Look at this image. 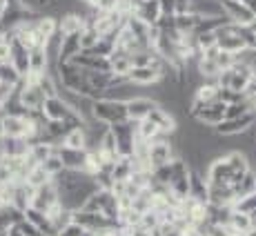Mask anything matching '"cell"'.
<instances>
[{
    "label": "cell",
    "mask_w": 256,
    "mask_h": 236,
    "mask_svg": "<svg viewBox=\"0 0 256 236\" xmlns=\"http://www.w3.org/2000/svg\"><path fill=\"white\" fill-rule=\"evenodd\" d=\"M34 27L38 29V34H40L45 40L58 36V18L56 16H40L36 22H34Z\"/></svg>",
    "instance_id": "4316f807"
},
{
    "label": "cell",
    "mask_w": 256,
    "mask_h": 236,
    "mask_svg": "<svg viewBox=\"0 0 256 236\" xmlns=\"http://www.w3.org/2000/svg\"><path fill=\"white\" fill-rule=\"evenodd\" d=\"M4 236H22V234L18 232V228H12L9 232H4Z\"/></svg>",
    "instance_id": "f35d334b"
},
{
    "label": "cell",
    "mask_w": 256,
    "mask_h": 236,
    "mask_svg": "<svg viewBox=\"0 0 256 236\" xmlns=\"http://www.w3.org/2000/svg\"><path fill=\"white\" fill-rule=\"evenodd\" d=\"M163 16H176V0H158Z\"/></svg>",
    "instance_id": "74e56055"
},
{
    "label": "cell",
    "mask_w": 256,
    "mask_h": 236,
    "mask_svg": "<svg viewBox=\"0 0 256 236\" xmlns=\"http://www.w3.org/2000/svg\"><path fill=\"white\" fill-rule=\"evenodd\" d=\"M16 92H18V96H20V102L27 112H40L47 100L45 90L40 87L38 80H27V78H22L20 85L16 87Z\"/></svg>",
    "instance_id": "7a4b0ae2"
},
{
    "label": "cell",
    "mask_w": 256,
    "mask_h": 236,
    "mask_svg": "<svg viewBox=\"0 0 256 236\" xmlns=\"http://www.w3.org/2000/svg\"><path fill=\"white\" fill-rule=\"evenodd\" d=\"M134 16L142 20L150 27H156L158 20L163 18V12H160V2L158 0H145V2H138L134 9Z\"/></svg>",
    "instance_id": "4fadbf2b"
},
{
    "label": "cell",
    "mask_w": 256,
    "mask_h": 236,
    "mask_svg": "<svg viewBox=\"0 0 256 236\" xmlns=\"http://www.w3.org/2000/svg\"><path fill=\"white\" fill-rule=\"evenodd\" d=\"M190 14H196L198 18H225L220 0H192Z\"/></svg>",
    "instance_id": "5bb4252c"
},
{
    "label": "cell",
    "mask_w": 256,
    "mask_h": 236,
    "mask_svg": "<svg viewBox=\"0 0 256 236\" xmlns=\"http://www.w3.org/2000/svg\"><path fill=\"white\" fill-rule=\"evenodd\" d=\"M54 154H56V147L47 145V142H34V145H29L27 158L32 160L34 165H42L47 158H52Z\"/></svg>",
    "instance_id": "cb8c5ba5"
},
{
    "label": "cell",
    "mask_w": 256,
    "mask_h": 236,
    "mask_svg": "<svg viewBox=\"0 0 256 236\" xmlns=\"http://www.w3.org/2000/svg\"><path fill=\"white\" fill-rule=\"evenodd\" d=\"M150 120L154 122L156 127H158L163 136H174L176 130H178V120H176V118L172 116L170 112L165 110V107H160V105L150 114Z\"/></svg>",
    "instance_id": "2e32d148"
},
{
    "label": "cell",
    "mask_w": 256,
    "mask_h": 236,
    "mask_svg": "<svg viewBox=\"0 0 256 236\" xmlns=\"http://www.w3.org/2000/svg\"><path fill=\"white\" fill-rule=\"evenodd\" d=\"M16 228H18V232H20L22 236H45V234L40 232V230L36 228V225L32 223V220H27V218H22L20 223L16 225Z\"/></svg>",
    "instance_id": "e575fe53"
},
{
    "label": "cell",
    "mask_w": 256,
    "mask_h": 236,
    "mask_svg": "<svg viewBox=\"0 0 256 236\" xmlns=\"http://www.w3.org/2000/svg\"><path fill=\"white\" fill-rule=\"evenodd\" d=\"M228 230L232 232L234 236H248L250 232L254 230V218L250 214H243V212H232L230 216V223H228Z\"/></svg>",
    "instance_id": "ffe728a7"
},
{
    "label": "cell",
    "mask_w": 256,
    "mask_h": 236,
    "mask_svg": "<svg viewBox=\"0 0 256 236\" xmlns=\"http://www.w3.org/2000/svg\"><path fill=\"white\" fill-rule=\"evenodd\" d=\"M196 24H198V16L196 14H178L176 16V32L180 36H192L196 32Z\"/></svg>",
    "instance_id": "83f0119b"
},
{
    "label": "cell",
    "mask_w": 256,
    "mask_h": 236,
    "mask_svg": "<svg viewBox=\"0 0 256 236\" xmlns=\"http://www.w3.org/2000/svg\"><path fill=\"white\" fill-rule=\"evenodd\" d=\"M24 218L32 220V223L36 225V228L40 230L45 236H56V230H54V225H52V218H49L45 212H38V210H34V208H27L24 210Z\"/></svg>",
    "instance_id": "603a6c76"
},
{
    "label": "cell",
    "mask_w": 256,
    "mask_h": 236,
    "mask_svg": "<svg viewBox=\"0 0 256 236\" xmlns=\"http://www.w3.org/2000/svg\"><path fill=\"white\" fill-rule=\"evenodd\" d=\"M190 196L196 200H200V203L208 205L210 203V183L208 178H205L203 174H198V172L192 170L190 174Z\"/></svg>",
    "instance_id": "d6986e66"
},
{
    "label": "cell",
    "mask_w": 256,
    "mask_h": 236,
    "mask_svg": "<svg viewBox=\"0 0 256 236\" xmlns=\"http://www.w3.org/2000/svg\"><path fill=\"white\" fill-rule=\"evenodd\" d=\"M2 138H22L27 136V116H2Z\"/></svg>",
    "instance_id": "9a60e30c"
},
{
    "label": "cell",
    "mask_w": 256,
    "mask_h": 236,
    "mask_svg": "<svg viewBox=\"0 0 256 236\" xmlns=\"http://www.w3.org/2000/svg\"><path fill=\"white\" fill-rule=\"evenodd\" d=\"M100 38L102 36L92 27V24H85V29L80 32V49H82V52H92V49L98 45V40H100Z\"/></svg>",
    "instance_id": "f546056e"
},
{
    "label": "cell",
    "mask_w": 256,
    "mask_h": 236,
    "mask_svg": "<svg viewBox=\"0 0 256 236\" xmlns=\"http://www.w3.org/2000/svg\"><path fill=\"white\" fill-rule=\"evenodd\" d=\"M218 100H223L225 105H234V102H243V100H248V98L243 94H238V92H234V90H220Z\"/></svg>",
    "instance_id": "836d02e7"
},
{
    "label": "cell",
    "mask_w": 256,
    "mask_h": 236,
    "mask_svg": "<svg viewBox=\"0 0 256 236\" xmlns=\"http://www.w3.org/2000/svg\"><path fill=\"white\" fill-rule=\"evenodd\" d=\"M12 65L22 78H29V49L18 38L12 40Z\"/></svg>",
    "instance_id": "e0dca14e"
},
{
    "label": "cell",
    "mask_w": 256,
    "mask_h": 236,
    "mask_svg": "<svg viewBox=\"0 0 256 236\" xmlns=\"http://www.w3.org/2000/svg\"><path fill=\"white\" fill-rule=\"evenodd\" d=\"M127 80L142 90V87L158 85V82L163 80V74L156 70V67H134V70L130 72V76H127Z\"/></svg>",
    "instance_id": "8fae6325"
},
{
    "label": "cell",
    "mask_w": 256,
    "mask_h": 236,
    "mask_svg": "<svg viewBox=\"0 0 256 236\" xmlns=\"http://www.w3.org/2000/svg\"><path fill=\"white\" fill-rule=\"evenodd\" d=\"M56 205H60V194H58V188L54 183H49V185H45V188L34 192V200H32L34 210L49 214Z\"/></svg>",
    "instance_id": "30bf717a"
},
{
    "label": "cell",
    "mask_w": 256,
    "mask_h": 236,
    "mask_svg": "<svg viewBox=\"0 0 256 236\" xmlns=\"http://www.w3.org/2000/svg\"><path fill=\"white\" fill-rule=\"evenodd\" d=\"M174 158H178V154H176V145L172 142V136H163V138L154 140L150 145V165H152V172H154L156 167L170 165Z\"/></svg>",
    "instance_id": "277c9868"
},
{
    "label": "cell",
    "mask_w": 256,
    "mask_h": 236,
    "mask_svg": "<svg viewBox=\"0 0 256 236\" xmlns=\"http://www.w3.org/2000/svg\"><path fill=\"white\" fill-rule=\"evenodd\" d=\"M40 112H42V116L47 118V122L49 120H76V118H80L70 105H67L65 98H60V96L47 98ZM80 120H82V118H80Z\"/></svg>",
    "instance_id": "52a82bcc"
},
{
    "label": "cell",
    "mask_w": 256,
    "mask_h": 236,
    "mask_svg": "<svg viewBox=\"0 0 256 236\" xmlns=\"http://www.w3.org/2000/svg\"><path fill=\"white\" fill-rule=\"evenodd\" d=\"M0 236H4V234H0Z\"/></svg>",
    "instance_id": "7bdbcfd3"
},
{
    "label": "cell",
    "mask_w": 256,
    "mask_h": 236,
    "mask_svg": "<svg viewBox=\"0 0 256 236\" xmlns=\"http://www.w3.org/2000/svg\"><path fill=\"white\" fill-rule=\"evenodd\" d=\"M236 212H243V214H254L256 212V192L254 194H248V196H240L236 198V203L232 205Z\"/></svg>",
    "instance_id": "4dcf8cb0"
},
{
    "label": "cell",
    "mask_w": 256,
    "mask_h": 236,
    "mask_svg": "<svg viewBox=\"0 0 256 236\" xmlns=\"http://www.w3.org/2000/svg\"><path fill=\"white\" fill-rule=\"evenodd\" d=\"M254 122H256V112H250V114L240 118H225L220 125L214 127V132L218 136H223V138H234V136H240L252 130Z\"/></svg>",
    "instance_id": "5b68a950"
},
{
    "label": "cell",
    "mask_w": 256,
    "mask_h": 236,
    "mask_svg": "<svg viewBox=\"0 0 256 236\" xmlns=\"http://www.w3.org/2000/svg\"><path fill=\"white\" fill-rule=\"evenodd\" d=\"M40 167L47 172L49 176H52V178H56L58 174H62V172H65V165H62V160H60V156H58V154H54L52 158H47Z\"/></svg>",
    "instance_id": "1f68e13d"
},
{
    "label": "cell",
    "mask_w": 256,
    "mask_h": 236,
    "mask_svg": "<svg viewBox=\"0 0 256 236\" xmlns=\"http://www.w3.org/2000/svg\"><path fill=\"white\" fill-rule=\"evenodd\" d=\"M225 114H228V105H225L223 100H216V102H212V105L198 107V110H192V118H194V120H198L200 125L212 127V130L225 120Z\"/></svg>",
    "instance_id": "8992f818"
},
{
    "label": "cell",
    "mask_w": 256,
    "mask_h": 236,
    "mask_svg": "<svg viewBox=\"0 0 256 236\" xmlns=\"http://www.w3.org/2000/svg\"><path fill=\"white\" fill-rule=\"evenodd\" d=\"M136 136H138V140H145V142H154V140L163 138L160 130L150 120V118H145V120L136 122Z\"/></svg>",
    "instance_id": "d4e9b609"
},
{
    "label": "cell",
    "mask_w": 256,
    "mask_h": 236,
    "mask_svg": "<svg viewBox=\"0 0 256 236\" xmlns=\"http://www.w3.org/2000/svg\"><path fill=\"white\" fill-rule=\"evenodd\" d=\"M125 107H127V120L140 122V120H145V118H150L152 112L158 107V102L150 96H136V98H132V100H127Z\"/></svg>",
    "instance_id": "9c48e42d"
},
{
    "label": "cell",
    "mask_w": 256,
    "mask_h": 236,
    "mask_svg": "<svg viewBox=\"0 0 256 236\" xmlns=\"http://www.w3.org/2000/svg\"><path fill=\"white\" fill-rule=\"evenodd\" d=\"M205 178H208L210 188H232L234 172H232V167H230V163H228V156H218V158L212 160Z\"/></svg>",
    "instance_id": "3957f363"
},
{
    "label": "cell",
    "mask_w": 256,
    "mask_h": 236,
    "mask_svg": "<svg viewBox=\"0 0 256 236\" xmlns=\"http://www.w3.org/2000/svg\"><path fill=\"white\" fill-rule=\"evenodd\" d=\"M24 183H27L29 188H34V190H40V188H45V185L54 183V178L47 174L45 170H42L40 165H36V167H34V170L27 174V178H24Z\"/></svg>",
    "instance_id": "f1b7e54d"
},
{
    "label": "cell",
    "mask_w": 256,
    "mask_h": 236,
    "mask_svg": "<svg viewBox=\"0 0 256 236\" xmlns=\"http://www.w3.org/2000/svg\"><path fill=\"white\" fill-rule=\"evenodd\" d=\"M56 154L60 156L65 170H74V172H85L87 167V150H70V147H58Z\"/></svg>",
    "instance_id": "7c38bea8"
},
{
    "label": "cell",
    "mask_w": 256,
    "mask_h": 236,
    "mask_svg": "<svg viewBox=\"0 0 256 236\" xmlns=\"http://www.w3.org/2000/svg\"><path fill=\"white\" fill-rule=\"evenodd\" d=\"M214 62L218 65L220 72L232 70V67H234V54H228V52H223V49H218V54H216Z\"/></svg>",
    "instance_id": "d6a6232c"
},
{
    "label": "cell",
    "mask_w": 256,
    "mask_h": 236,
    "mask_svg": "<svg viewBox=\"0 0 256 236\" xmlns=\"http://www.w3.org/2000/svg\"><path fill=\"white\" fill-rule=\"evenodd\" d=\"M60 147H70V150H87V132H85V125L72 130L70 134L62 138V145Z\"/></svg>",
    "instance_id": "484cf974"
},
{
    "label": "cell",
    "mask_w": 256,
    "mask_h": 236,
    "mask_svg": "<svg viewBox=\"0 0 256 236\" xmlns=\"http://www.w3.org/2000/svg\"><path fill=\"white\" fill-rule=\"evenodd\" d=\"M223 2V12L225 18L234 24H240V27H250L256 20V14L240 0H220Z\"/></svg>",
    "instance_id": "ba28073f"
},
{
    "label": "cell",
    "mask_w": 256,
    "mask_h": 236,
    "mask_svg": "<svg viewBox=\"0 0 256 236\" xmlns=\"http://www.w3.org/2000/svg\"><path fill=\"white\" fill-rule=\"evenodd\" d=\"M132 70H134V65H132V56L120 54V52H114L110 56V74H114L116 78H127Z\"/></svg>",
    "instance_id": "44dd1931"
},
{
    "label": "cell",
    "mask_w": 256,
    "mask_h": 236,
    "mask_svg": "<svg viewBox=\"0 0 256 236\" xmlns=\"http://www.w3.org/2000/svg\"><path fill=\"white\" fill-rule=\"evenodd\" d=\"M196 236H210V234H205V232H198V234H196Z\"/></svg>",
    "instance_id": "60d3db41"
},
{
    "label": "cell",
    "mask_w": 256,
    "mask_h": 236,
    "mask_svg": "<svg viewBox=\"0 0 256 236\" xmlns=\"http://www.w3.org/2000/svg\"><path fill=\"white\" fill-rule=\"evenodd\" d=\"M252 105H254V112H256V96L252 98Z\"/></svg>",
    "instance_id": "ab89813d"
},
{
    "label": "cell",
    "mask_w": 256,
    "mask_h": 236,
    "mask_svg": "<svg viewBox=\"0 0 256 236\" xmlns=\"http://www.w3.org/2000/svg\"><path fill=\"white\" fill-rule=\"evenodd\" d=\"M82 29H85V20H82L80 16H76L74 12L62 14V16L58 18V34H60V38L76 36V34H80Z\"/></svg>",
    "instance_id": "ac0fdd59"
},
{
    "label": "cell",
    "mask_w": 256,
    "mask_h": 236,
    "mask_svg": "<svg viewBox=\"0 0 256 236\" xmlns=\"http://www.w3.org/2000/svg\"><path fill=\"white\" fill-rule=\"evenodd\" d=\"M94 120L102 122L107 127L127 122V107L120 100H112V98H98L94 100Z\"/></svg>",
    "instance_id": "6da1fadb"
},
{
    "label": "cell",
    "mask_w": 256,
    "mask_h": 236,
    "mask_svg": "<svg viewBox=\"0 0 256 236\" xmlns=\"http://www.w3.org/2000/svg\"><path fill=\"white\" fill-rule=\"evenodd\" d=\"M80 52H82V49H80V34L62 38L60 56H58V65H62V62H72Z\"/></svg>",
    "instance_id": "7402d4cb"
},
{
    "label": "cell",
    "mask_w": 256,
    "mask_h": 236,
    "mask_svg": "<svg viewBox=\"0 0 256 236\" xmlns=\"http://www.w3.org/2000/svg\"><path fill=\"white\" fill-rule=\"evenodd\" d=\"M0 65H12V42L0 40Z\"/></svg>",
    "instance_id": "d590c367"
},
{
    "label": "cell",
    "mask_w": 256,
    "mask_h": 236,
    "mask_svg": "<svg viewBox=\"0 0 256 236\" xmlns=\"http://www.w3.org/2000/svg\"><path fill=\"white\" fill-rule=\"evenodd\" d=\"M85 234H87V230H82L80 225H76V223L67 225L62 232H58V236H85Z\"/></svg>",
    "instance_id": "8d00e7d4"
},
{
    "label": "cell",
    "mask_w": 256,
    "mask_h": 236,
    "mask_svg": "<svg viewBox=\"0 0 256 236\" xmlns=\"http://www.w3.org/2000/svg\"><path fill=\"white\" fill-rule=\"evenodd\" d=\"M240 2H245V0H240Z\"/></svg>",
    "instance_id": "b9f144b4"
}]
</instances>
